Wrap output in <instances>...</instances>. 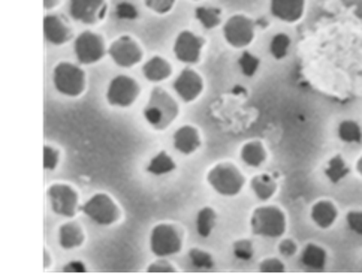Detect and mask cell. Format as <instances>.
Masks as SVG:
<instances>
[{
	"mask_svg": "<svg viewBox=\"0 0 362 274\" xmlns=\"http://www.w3.org/2000/svg\"><path fill=\"white\" fill-rule=\"evenodd\" d=\"M108 54L115 65L122 67H131L143 59V50L139 44L131 37H120L111 45Z\"/></svg>",
	"mask_w": 362,
	"mask_h": 274,
	"instance_id": "10",
	"label": "cell"
},
{
	"mask_svg": "<svg viewBox=\"0 0 362 274\" xmlns=\"http://www.w3.org/2000/svg\"><path fill=\"white\" fill-rule=\"evenodd\" d=\"M179 114V105L165 90L156 87L151 91V96L148 104L144 110L146 120L153 126L155 129H165L174 122Z\"/></svg>",
	"mask_w": 362,
	"mask_h": 274,
	"instance_id": "1",
	"label": "cell"
},
{
	"mask_svg": "<svg viewBox=\"0 0 362 274\" xmlns=\"http://www.w3.org/2000/svg\"><path fill=\"white\" fill-rule=\"evenodd\" d=\"M240 67L244 75L252 77L256 71H258L259 67V59L258 57H254L253 54L244 51L243 56L240 57Z\"/></svg>",
	"mask_w": 362,
	"mask_h": 274,
	"instance_id": "30",
	"label": "cell"
},
{
	"mask_svg": "<svg viewBox=\"0 0 362 274\" xmlns=\"http://www.w3.org/2000/svg\"><path fill=\"white\" fill-rule=\"evenodd\" d=\"M174 169H175V162L168 156L167 152H160L159 155H156L153 159H151V162L147 167L148 173L156 176L168 174Z\"/></svg>",
	"mask_w": 362,
	"mask_h": 274,
	"instance_id": "24",
	"label": "cell"
},
{
	"mask_svg": "<svg viewBox=\"0 0 362 274\" xmlns=\"http://www.w3.org/2000/svg\"><path fill=\"white\" fill-rule=\"evenodd\" d=\"M252 230L254 234L277 238L286 230L285 213L277 207H261L252 216Z\"/></svg>",
	"mask_w": 362,
	"mask_h": 274,
	"instance_id": "4",
	"label": "cell"
},
{
	"mask_svg": "<svg viewBox=\"0 0 362 274\" xmlns=\"http://www.w3.org/2000/svg\"><path fill=\"white\" fill-rule=\"evenodd\" d=\"M301 262L310 270H322L326 262V252L316 244H309L302 252Z\"/></svg>",
	"mask_w": 362,
	"mask_h": 274,
	"instance_id": "21",
	"label": "cell"
},
{
	"mask_svg": "<svg viewBox=\"0 0 362 274\" xmlns=\"http://www.w3.org/2000/svg\"><path fill=\"white\" fill-rule=\"evenodd\" d=\"M325 174L328 176V178L332 183L340 181L342 178H344L349 174V168L346 167L342 156H335L331 159L328 167H326V169H325Z\"/></svg>",
	"mask_w": 362,
	"mask_h": 274,
	"instance_id": "26",
	"label": "cell"
},
{
	"mask_svg": "<svg viewBox=\"0 0 362 274\" xmlns=\"http://www.w3.org/2000/svg\"><path fill=\"white\" fill-rule=\"evenodd\" d=\"M139 95V84L134 78L119 75L110 83L107 99L115 107H131Z\"/></svg>",
	"mask_w": 362,
	"mask_h": 274,
	"instance_id": "9",
	"label": "cell"
},
{
	"mask_svg": "<svg viewBox=\"0 0 362 274\" xmlns=\"http://www.w3.org/2000/svg\"><path fill=\"white\" fill-rule=\"evenodd\" d=\"M285 267L278 259H266L261 264L262 273H283Z\"/></svg>",
	"mask_w": 362,
	"mask_h": 274,
	"instance_id": "37",
	"label": "cell"
},
{
	"mask_svg": "<svg viewBox=\"0 0 362 274\" xmlns=\"http://www.w3.org/2000/svg\"><path fill=\"white\" fill-rule=\"evenodd\" d=\"M337 218V209L330 201H319L313 205L311 219L321 228H330Z\"/></svg>",
	"mask_w": 362,
	"mask_h": 274,
	"instance_id": "20",
	"label": "cell"
},
{
	"mask_svg": "<svg viewBox=\"0 0 362 274\" xmlns=\"http://www.w3.org/2000/svg\"><path fill=\"white\" fill-rule=\"evenodd\" d=\"M53 81L56 89L66 96H79L86 89V74L79 66L60 62L53 72Z\"/></svg>",
	"mask_w": 362,
	"mask_h": 274,
	"instance_id": "2",
	"label": "cell"
},
{
	"mask_svg": "<svg viewBox=\"0 0 362 274\" xmlns=\"http://www.w3.org/2000/svg\"><path fill=\"white\" fill-rule=\"evenodd\" d=\"M347 223L356 234L362 235V211H350L347 214Z\"/></svg>",
	"mask_w": 362,
	"mask_h": 274,
	"instance_id": "35",
	"label": "cell"
},
{
	"mask_svg": "<svg viewBox=\"0 0 362 274\" xmlns=\"http://www.w3.org/2000/svg\"><path fill=\"white\" fill-rule=\"evenodd\" d=\"M304 0H271V13L286 22L298 21L304 14Z\"/></svg>",
	"mask_w": 362,
	"mask_h": 274,
	"instance_id": "16",
	"label": "cell"
},
{
	"mask_svg": "<svg viewBox=\"0 0 362 274\" xmlns=\"http://www.w3.org/2000/svg\"><path fill=\"white\" fill-rule=\"evenodd\" d=\"M289 47H290V38L286 35V33H277V35L271 41L270 50L276 59L280 60L287 54Z\"/></svg>",
	"mask_w": 362,
	"mask_h": 274,
	"instance_id": "29",
	"label": "cell"
},
{
	"mask_svg": "<svg viewBox=\"0 0 362 274\" xmlns=\"http://www.w3.org/2000/svg\"><path fill=\"white\" fill-rule=\"evenodd\" d=\"M183 244V235L174 225L160 223L153 228L150 237L151 252L156 256H169L179 254Z\"/></svg>",
	"mask_w": 362,
	"mask_h": 274,
	"instance_id": "5",
	"label": "cell"
},
{
	"mask_svg": "<svg viewBox=\"0 0 362 274\" xmlns=\"http://www.w3.org/2000/svg\"><path fill=\"white\" fill-rule=\"evenodd\" d=\"M189 256H190L192 264L198 268H212L213 267V258L201 249H192Z\"/></svg>",
	"mask_w": 362,
	"mask_h": 274,
	"instance_id": "31",
	"label": "cell"
},
{
	"mask_svg": "<svg viewBox=\"0 0 362 274\" xmlns=\"http://www.w3.org/2000/svg\"><path fill=\"white\" fill-rule=\"evenodd\" d=\"M144 4L148 9L153 11V13L163 15V14H168L174 8L175 0H144Z\"/></svg>",
	"mask_w": 362,
	"mask_h": 274,
	"instance_id": "32",
	"label": "cell"
},
{
	"mask_svg": "<svg viewBox=\"0 0 362 274\" xmlns=\"http://www.w3.org/2000/svg\"><path fill=\"white\" fill-rule=\"evenodd\" d=\"M241 157L247 165L259 167L266 159V152L259 141H253V143H247L243 147Z\"/></svg>",
	"mask_w": 362,
	"mask_h": 274,
	"instance_id": "22",
	"label": "cell"
},
{
	"mask_svg": "<svg viewBox=\"0 0 362 274\" xmlns=\"http://www.w3.org/2000/svg\"><path fill=\"white\" fill-rule=\"evenodd\" d=\"M278 250H280V254L285 256H292L297 252V244L292 242V240H283V242L278 246Z\"/></svg>",
	"mask_w": 362,
	"mask_h": 274,
	"instance_id": "39",
	"label": "cell"
},
{
	"mask_svg": "<svg viewBox=\"0 0 362 274\" xmlns=\"http://www.w3.org/2000/svg\"><path fill=\"white\" fill-rule=\"evenodd\" d=\"M358 171L362 174V157L359 159V162H358Z\"/></svg>",
	"mask_w": 362,
	"mask_h": 274,
	"instance_id": "42",
	"label": "cell"
},
{
	"mask_svg": "<svg viewBox=\"0 0 362 274\" xmlns=\"http://www.w3.org/2000/svg\"><path fill=\"white\" fill-rule=\"evenodd\" d=\"M44 37L53 45H63L72 35L65 20L57 15H46L44 18Z\"/></svg>",
	"mask_w": 362,
	"mask_h": 274,
	"instance_id": "15",
	"label": "cell"
},
{
	"mask_svg": "<svg viewBox=\"0 0 362 274\" xmlns=\"http://www.w3.org/2000/svg\"><path fill=\"white\" fill-rule=\"evenodd\" d=\"M252 189L256 193V197L262 201L270 200L276 190H277V183L270 176H258L253 177L252 180Z\"/></svg>",
	"mask_w": 362,
	"mask_h": 274,
	"instance_id": "23",
	"label": "cell"
},
{
	"mask_svg": "<svg viewBox=\"0 0 362 274\" xmlns=\"http://www.w3.org/2000/svg\"><path fill=\"white\" fill-rule=\"evenodd\" d=\"M208 183L216 192L225 197H233L243 189L244 177L238 168L232 164H220L208 174Z\"/></svg>",
	"mask_w": 362,
	"mask_h": 274,
	"instance_id": "3",
	"label": "cell"
},
{
	"mask_svg": "<svg viewBox=\"0 0 362 274\" xmlns=\"http://www.w3.org/2000/svg\"><path fill=\"white\" fill-rule=\"evenodd\" d=\"M214 223H216V213L212 209L207 207L198 213L196 230H198V233H200L201 237H208L209 234H212Z\"/></svg>",
	"mask_w": 362,
	"mask_h": 274,
	"instance_id": "25",
	"label": "cell"
},
{
	"mask_svg": "<svg viewBox=\"0 0 362 274\" xmlns=\"http://www.w3.org/2000/svg\"><path fill=\"white\" fill-rule=\"evenodd\" d=\"M205 45V41L195 35V33L184 30L175 39L174 54L183 63H198L201 59V51Z\"/></svg>",
	"mask_w": 362,
	"mask_h": 274,
	"instance_id": "12",
	"label": "cell"
},
{
	"mask_svg": "<svg viewBox=\"0 0 362 274\" xmlns=\"http://www.w3.org/2000/svg\"><path fill=\"white\" fill-rule=\"evenodd\" d=\"M58 162V153L54 150L53 147L45 145L44 147V167L45 169H54Z\"/></svg>",
	"mask_w": 362,
	"mask_h": 274,
	"instance_id": "34",
	"label": "cell"
},
{
	"mask_svg": "<svg viewBox=\"0 0 362 274\" xmlns=\"http://www.w3.org/2000/svg\"><path fill=\"white\" fill-rule=\"evenodd\" d=\"M175 270L167 261H157L148 267V273H174Z\"/></svg>",
	"mask_w": 362,
	"mask_h": 274,
	"instance_id": "38",
	"label": "cell"
},
{
	"mask_svg": "<svg viewBox=\"0 0 362 274\" xmlns=\"http://www.w3.org/2000/svg\"><path fill=\"white\" fill-rule=\"evenodd\" d=\"M143 74L148 81L159 83L163 81V79H167L172 74V67L169 62L163 59V57L155 56L143 66Z\"/></svg>",
	"mask_w": 362,
	"mask_h": 274,
	"instance_id": "18",
	"label": "cell"
},
{
	"mask_svg": "<svg viewBox=\"0 0 362 274\" xmlns=\"http://www.w3.org/2000/svg\"><path fill=\"white\" fill-rule=\"evenodd\" d=\"M224 35L226 42L232 47H247L254 38V22L244 15H233L226 21Z\"/></svg>",
	"mask_w": 362,
	"mask_h": 274,
	"instance_id": "8",
	"label": "cell"
},
{
	"mask_svg": "<svg viewBox=\"0 0 362 274\" xmlns=\"http://www.w3.org/2000/svg\"><path fill=\"white\" fill-rule=\"evenodd\" d=\"M83 211L89 218L99 225H111L119 219L120 211L117 209L115 202L105 193H96L84 205Z\"/></svg>",
	"mask_w": 362,
	"mask_h": 274,
	"instance_id": "7",
	"label": "cell"
},
{
	"mask_svg": "<svg viewBox=\"0 0 362 274\" xmlns=\"http://www.w3.org/2000/svg\"><path fill=\"white\" fill-rule=\"evenodd\" d=\"M338 135H340V138L343 141H347V143H361L362 140V132L359 124L352 120H346L340 124V128H338Z\"/></svg>",
	"mask_w": 362,
	"mask_h": 274,
	"instance_id": "27",
	"label": "cell"
},
{
	"mask_svg": "<svg viewBox=\"0 0 362 274\" xmlns=\"http://www.w3.org/2000/svg\"><path fill=\"white\" fill-rule=\"evenodd\" d=\"M117 15H119V18H136L138 17V11L134 5L131 4H120L119 6H117Z\"/></svg>",
	"mask_w": 362,
	"mask_h": 274,
	"instance_id": "36",
	"label": "cell"
},
{
	"mask_svg": "<svg viewBox=\"0 0 362 274\" xmlns=\"http://www.w3.org/2000/svg\"><path fill=\"white\" fill-rule=\"evenodd\" d=\"M69 13L75 21L91 26L105 17L107 4L105 0H71Z\"/></svg>",
	"mask_w": 362,
	"mask_h": 274,
	"instance_id": "11",
	"label": "cell"
},
{
	"mask_svg": "<svg viewBox=\"0 0 362 274\" xmlns=\"http://www.w3.org/2000/svg\"><path fill=\"white\" fill-rule=\"evenodd\" d=\"M58 2H60V0H44V8L45 9H53L58 5Z\"/></svg>",
	"mask_w": 362,
	"mask_h": 274,
	"instance_id": "41",
	"label": "cell"
},
{
	"mask_svg": "<svg viewBox=\"0 0 362 274\" xmlns=\"http://www.w3.org/2000/svg\"><path fill=\"white\" fill-rule=\"evenodd\" d=\"M233 254L240 259H250L253 256V246L247 240H241L233 244Z\"/></svg>",
	"mask_w": 362,
	"mask_h": 274,
	"instance_id": "33",
	"label": "cell"
},
{
	"mask_svg": "<svg viewBox=\"0 0 362 274\" xmlns=\"http://www.w3.org/2000/svg\"><path fill=\"white\" fill-rule=\"evenodd\" d=\"M74 51L79 63L93 65L102 59L105 53H107V48H105V42L101 35L95 32L86 30L79 33L78 38L75 39Z\"/></svg>",
	"mask_w": 362,
	"mask_h": 274,
	"instance_id": "6",
	"label": "cell"
},
{
	"mask_svg": "<svg viewBox=\"0 0 362 274\" xmlns=\"http://www.w3.org/2000/svg\"><path fill=\"white\" fill-rule=\"evenodd\" d=\"M202 87H204L202 78L196 71L190 70V67H186V70H183L181 74L179 75V78L175 79V83H174L175 91H177L179 96L184 102L195 100L198 96L201 95Z\"/></svg>",
	"mask_w": 362,
	"mask_h": 274,
	"instance_id": "14",
	"label": "cell"
},
{
	"mask_svg": "<svg viewBox=\"0 0 362 274\" xmlns=\"http://www.w3.org/2000/svg\"><path fill=\"white\" fill-rule=\"evenodd\" d=\"M200 144V133L192 126H183L174 133V145L183 155L193 153Z\"/></svg>",
	"mask_w": 362,
	"mask_h": 274,
	"instance_id": "17",
	"label": "cell"
},
{
	"mask_svg": "<svg viewBox=\"0 0 362 274\" xmlns=\"http://www.w3.org/2000/svg\"><path fill=\"white\" fill-rule=\"evenodd\" d=\"M49 198L54 213L65 216V218H74L77 213L78 195L77 192L67 185H54L49 189Z\"/></svg>",
	"mask_w": 362,
	"mask_h": 274,
	"instance_id": "13",
	"label": "cell"
},
{
	"mask_svg": "<svg viewBox=\"0 0 362 274\" xmlns=\"http://www.w3.org/2000/svg\"><path fill=\"white\" fill-rule=\"evenodd\" d=\"M195 15L205 29H214L220 22V9L216 8H198Z\"/></svg>",
	"mask_w": 362,
	"mask_h": 274,
	"instance_id": "28",
	"label": "cell"
},
{
	"mask_svg": "<svg viewBox=\"0 0 362 274\" xmlns=\"http://www.w3.org/2000/svg\"><path fill=\"white\" fill-rule=\"evenodd\" d=\"M58 242H60L63 249L78 247L84 242V233L75 222L65 223L60 226V231H58Z\"/></svg>",
	"mask_w": 362,
	"mask_h": 274,
	"instance_id": "19",
	"label": "cell"
},
{
	"mask_svg": "<svg viewBox=\"0 0 362 274\" xmlns=\"http://www.w3.org/2000/svg\"><path fill=\"white\" fill-rule=\"evenodd\" d=\"M65 271H66V273H69V271H79V273H84V271H86V267L83 266V262L74 261V262H69L67 267L65 268Z\"/></svg>",
	"mask_w": 362,
	"mask_h": 274,
	"instance_id": "40",
	"label": "cell"
}]
</instances>
